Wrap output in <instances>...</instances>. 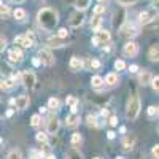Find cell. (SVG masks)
<instances>
[{
    "label": "cell",
    "mask_w": 159,
    "mask_h": 159,
    "mask_svg": "<svg viewBox=\"0 0 159 159\" xmlns=\"http://www.w3.org/2000/svg\"><path fill=\"white\" fill-rule=\"evenodd\" d=\"M107 137H108L110 140H113V139H115V132H113V130H108V132H107Z\"/></svg>",
    "instance_id": "cell-48"
},
{
    "label": "cell",
    "mask_w": 159,
    "mask_h": 159,
    "mask_svg": "<svg viewBox=\"0 0 159 159\" xmlns=\"http://www.w3.org/2000/svg\"><path fill=\"white\" fill-rule=\"evenodd\" d=\"M103 84H105V78H102L99 75H94V76L91 78V86L94 88V89H100Z\"/></svg>",
    "instance_id": "cell-22"
},
{
    "label": "cell",
    "mask_w": 159,
    "mask_h": 159,
    "mask_svg": "<svg viewBox=\"0 0 159 159\" xmlns=\"http://www.w3.org/2000/svg\"><path fill=\"white\" fill-rule=\"evenodd\" d=\"M38 57H40V61H42V64L46 65V67H51V65L54 64V56H52V52L48 48L40 49L38 51Z\"/></svg>",
    "instance_id": "cell-5"
},
{
    "label": "cell",
    "mask_w": 159,
    "mask_h": 159,
    "mask_svg": "<svg viewBox=\"0 0 159 159\" xmlns=\"http://www.w3.org/2000/svg\"><path fill=\"white\" fill-rule=\"evenodd\" d=\"M81 140H83V137H81L80 132H73V134H72V145H73V147L80 145V143H81Z\"/></svg>",
    "instance_id": "cell-34"
},
{
    "label": "cell",
    "mask_w": 159,
    "mask_h": 159,
    "mask_svg": "<svg viewBox=\"0 0 159 159\" xmlns=\"http://www.w3.org/2000/svg\"><path fill=\"white\" fill-rule=\"evenodd\" d=\"M15 45L22 46V48H32L35 43L32 42L27 35H18V37H15Z\"/></svg>",
    "instance_id": "cell-11"
},
{
    "label": "cell",
    "mask_w": 159,
    "mask_h": 159,
    "mask_svg": "<svg viewBox=\"0 0 159 159\" xmlns=\"http://www.w3.org/2000/svg\"><path fill=\"white\" fill-rule=\"evenodd\" d=\"M56 35H59V37H62V38H67V37H69V30L62 27V29H59V30H57V34H56Z\"/></svg>",
    "instance_id": "cell-41"
},
{
    "label": "cell",
    "mask_w": 159,
    "mask_h": 159,
    "mask_svg": "<svg viewBox=\"0 0 159 159\" xmlns=\"http://www.w3.org/2000/svg\"><path fill=\"white\" fill-rule=\"evenodd\" d=\"M102 13H105V7H103V3H99L97 7H94V15H96V16H100Z\"/></svg>",
    "instance_id": "cell-37"
},
{
    "label": "cell",
    "mask_w": 159,
    "mask_h": 159,
    "mask_svg": "<svg viewBox=\"0 0 159 159\" xmlns=\"http://www.w3.org/2000/svg\"><path fill=\"white\" fill-rule=\"evenodd\" d=\"M91 5V0H75V7L78 11H84Z\"/></svg>",
    "instance_id": "cell-24"
},
{
    "label": "cell",
    "mask_w": 159,
    "mask_h": 159,
    "mask_svg": "<svg viewBox=\"0 0 159 159\" xmlns=\"http://www.w3.org/2000/svg\"><path fill=\"white\" fill-rule=\"evenodd\" d=\"M115 69H116V70H124V69H126V62L121 61V59L115 61Z\"/></svg>",
    "instance_id": "cell-38"
},
{
    "label": "cell",
    "mask_w": 159,
    "mask_h": 159,
    "mask_svg": "<svg viewBox=\"0 0 159 159\" xmlns=\"http://www.w3.org/2000/svg\"><path fill=\"white\" fill-rule=\"evenodd\" d=\"M157 132H159V127H157Z\"/></svg>",
    "instance_id": "cell-56"
},
{
    "label": "cell",
    "mask_w": 159,
    "mask_h": 159,
    "mask_svg": "<svg viewBox=\"0 0 159 159\" xmlns=\"http://www.w3.org/2000/svg\"><path fill=\"white\" fill-rule=\"evenodd\" d=\"M86 123H88L89 127H97V126H99V123H97V116H96V115H88Z\"/></svg>",
    "instance_id": "cell-32"
},
{
    "label": "cell",
    "mask_w": 159,
    "mask_h": 159,
    "mask_svg": "<svg viewBox=\"0 0 159 159\" xmlns=\"http://www.w3.org/2000/svg\"><path fill=\"white\" fill-rule=\"evenodd\" d=\"M151 24H153V27H157V29H159V16L154 18V21H153Z\"/></svg>",
    "instance_id": "cell-47"
},
{
    "label": "cell",
    "mask_w": 159,
    "mask_h": 159,
    "mask_svg": "<svg viewBox=\"0 0 159 159\" xmlns=\"http://www.w3.org/2000/svg\"><path fill=\"white\" fill-rule=\"evenodd\" d=\"M32 64H34L35 67H37V65H40V64H42V61H40V57H34V59H32Z\"/></svg>",
    "instance_id": "cell-46"
},
{
    "label": "cell",
    "mask_w": 159,
    "mask_h": 159,
    "mask_svg": "<svg viewBox=\"0 0 159 159\" xmlns=\"http://www.w3.org/2000/svg\"><path fill=\"white\" fill-rule=\"evenodd\" d=\"M156 115H159V107H154V105H150L148 107V116H156Z\"/></svg>",
    "instance_id": "cell-36"
},
{
    "label": "cell",
    "mask_w": 159,
    "mask_h": 159,
    "mask_svg": "<svg viewBox=\"0 0 159 159\" xmlns=\"http://www.w3.org/2000/svg\"><path fill=\"white\" fill-rule=\"evenodd\" d=\"M46 43H48L49 48H61V46H65V43H67V38H62V37H59V35H54V37H49Z\"/></svg>",
    "instance_id": "cell-10"
},
{
    "label": "cell",
    "mask_w": 159,
    "mask_h": 159,
    "mask_svg": "<svg viewBox=\"0 0 159 159\" xmlns=\"http://www.w3.org/2000/svg\"><path fill=\"white\" fill-rule=\"evenodd\" d=\"M16 86V81L13 78H8V80H2V89L3 91H10L11 88Z\"/></svg>",
    "instance_id": "cell-26"
},
{
    "label": "cell",
    "mask_w": 159,
    "mask_h": 159,
    "mask_svg": "<svg viewBox=\"0 0 159 159\" xmlns=\"http://www.w3.org/2000/svg\"><path fill=\"white\" fill-rule=\"evenodd\" d=\"M83 22H84V15H83V11H75V13H72L70 15V25L72 27H75V29H78V27H81L83 25Z\"/></svg>",
    "instance_id": "cell-7"
},
{
    "label": "cell",
    "mask_w": 159,
    "mask_h": 159,
    "mask_svg": "<svg viewBox=\"0 0 159 159\" xmlns=\"http://www.w3.org/2000/svg\"><path fill=\"white\" fill-rule=\"evenodd\" d=\"M13 16H15V19H16V21L24 22L25 19H27V11H25L24 8H16L15 11H13Z\"/></svg>",
    "instance_id": "cell-19"
},
{
    "label": "cell",
    "mask_w": 159,
    "mask_h": 159,
    "mask_svg": "<svg viewBox=\"0 0 159 159\" xmlns=\"http://www.w3.org/2000/svg\"><path fill=\"white\" fill-rule=\"evenodd\" d=\"M135 29H134V25H126V27H121V35L123 37H130V35H135Z\"/></svg>",
    "instance_id": "cell-27"
},
{
    "label": "cell",
    "mask_w": 159,
    "mask_h": 159,
    "mask_svg": "<svg viewBox=\"0 0 159 159\" xmlns=\"http://www.w3.org/2000/svg\"><path fill=\"white\" fill-rule=\"evenodd\" d=\"M150 21H151V16L148 15V13L147 11H143V13H140V15H139V22L140 24H150Z\"/></svg>",
    "instance_id": "cell-30"
},
{
    "label": "cell",
    "mask_w": 159,
    "mask_h": 159,
    "mask_svg": "<svg viewBox=\"0 0 159 159\" xmlns=\"http://www.w3.org/2000/svg\"><path fill=\"white\" fill-rule=\"evenodd\" d=\"M123 52L127 57H135L139 54V45L135 42H127L123 48Z\"/></svg>",
    "instance_id": "cell-8"
},
{
    "label": "cell",
    "mask_w": 159,
    "mask_h": 159,
    "mask_svg": "<svg viewBox=\"0 0 159 159\" xmlns=\"http://www.w3.org/2000/svg\"><path fill=\"white\" fill-rule=\"evenodd\" d=\"M16 108H19V110H24V108H27L29 105H30V99H29V96H19V97H16Z\"/></svg>",
    "instance_id": "cell-16"
},
{
    "label": "cell",
    "mask_w": 159,
    "mask_h": 159,
    "mask_svg": "<svg viewBox=\"0 0 159 159\" xmlns=\"http://www.w3.org/2000/svg\"><path fill=\"white\" fill-rule=\"evenodd\" d=\"M105 84H108V86H116L119 84V76L116 73H107L105 75Z\"/></svg>",
    "instance_id": "cell-18"
},
{
    "label": "cell",
    "mask_w": 159,
    "mask_h": 159,
    "mask_svg": "<svg viewBox=\"0 0 159 159\" xmlns=\"http://www.w3.org/2000/svg\"><path fill=\"white\" fill-rule=\"evenodd\" d=\"M140 108H142L140 97L137 94L130 96L129 100H127V105H126V118L129 119V121H135V119L139 118V115H140Z\"/></svg>",
    "instance_id": "cell-2"
},
{
    "label": "cell",
    "mask_w": 159,
    "mask_h": 159,
    "mask_svg": "<svg viewBox=\"0 0 159 159\" xmlns=\"http://www.w3.org/2000/svg\"><path fill=\"white\" fill-rule=\"evenodd\" d=\"M37 142L42 143V145H48V132H37L35 135Z\"/></svg>",
    "instance_id": "cell-29"
},
{
    "label": "cell",
    "mask_w": 159,
    "mask_h": 159,
    "mask_svg": "<svg viewBox=\"0 0 159 159\" xmlns=\"http://www.w3.org/2000/svg\"><path fill=\"white\" fill-rule=\"evenodd\" d=\"M22 51L19 49V48H13V49H10V52H8V59H10V62L11 64H19L21 61H22Z\"/></svg>",
    "instance_id": "cell-13"
},
{
    "label": "cell",
    "mask_w": 159,
    "mask_h": 159,
    "mask_svg": "<svg viewBox=\"0 0 159 159\" xmlns=\"http://www.w3.org/2000/svg\"><path fill=\"white\" fill-rule=\"evenodd\" d=\"M148 57L151 62H159V45H153L148 49Z\"/></svg>",
    "instance_id": "cell-17"
},
{
    "label": "cell",
    "mask_w": 159,
    "mask_h": 159,
    "mask_svg": "<svg viewBox=\"0 0 159 159\" xmlns=\"http://www.w3.org/2000/svg\"><path fill=\"white\" fill-rule=\"evenodd\" d=\"M25 35H27V37H29V38L32 40V42L35 43V35H34V32H27V34H25Z\"/></svg>",
    "instance_id": "cell-49"
},
{
    "label": "cell",
    "mask_w": 159,
    "mask_h": 159,
    "mask_svg": "<svg viewBox=\"0 0 159 159\" xmlns=\"http://www.w3.org/2000/svg\"><path fill=\"white\" fill-rule=\"evenodd\" d=\"M129 72H130V73H137V72H139V65H135V64H132L130 67H129Z\"/></svg>",
    "instance_id": "cell-44"
},
{
    "label": "cell",
    "mask_w": 159,
    "mask_h": 159,
    "mask_svg": "<svg viewBox=\"0 0 159 159\" xmlns=\"http://www.w3.org/2000/svg\"><path fill=\"white\" fill-rule=\"evenodd\" d=\"M11 2H15V3H22V2H25V0H11Z\"/></svg>",
    "instance_id": "cell-52"
},
{
    "label": "cell",
    "mask_w": 159,
    "mask_h": 159,
    "mask_svg": "<svg viewBox=\"0 0 159 159\" xmlns=\"http://www.w3.org/2000/svg\"><path fill=\"white\" fill-rule=\"evenodd\" d=\"M124 19H126V11H124V8L116 10L115 16H113V25H115L116 29H121L123 24H124Z\"/></svg>",
    "instance_id": "cell-9"
},
{
    "label": "cell",
    "mask_w": 159,
    "mask_h": 159,
    "mask_svg": "<svg viewBox=\"0 0 159 159\" xmlns=\"http://www.w3.org/2000/svg\"><path fill=\"white\" fill-rule=\"evenodd\" d=\"M92 159H102V157H92Z\"/></svg>",
    "instance_id": "cell-55"
},
{
    "label": "cell",
    "mask_w": 159,
    "mask_h": 159,
    "mask_svg": "<svg viewBox=\"0 0 159 159\" xmlns=\"http://www.w3.org/2000/svg\"><path fill=\"white\" fill-rule=\"evenodd\" d=\"M111 42V35L108 30H97L96 35L92 37V45L102 46V45H108Z\"/></svg>",
    "instance_id": "cell-3"
},
{
    "label": "cell",
    "mask_w": 159,
    "mask_h": 159,
    "mask_svg": "<svg viewBox=\"0 0 159 159\" xmlns=\"http://www.w3.org/2000/svg\"><path fill=\"white\" fill-rule=\"evenodd\" d=\"M151 86H153V89H154V91H159V75L153 78V83H151Z\"/></svg>",
    "instance_id": "cell-42"
},
{
    "label": "cell",
    "mask_w": 159,
    "mask_h": 159,
    "mask_svg": "<svg viewBox=\"0 0 159 159\" xmlns=\"http://www.w3.org/2000/svg\"><path fill=\"white\" fill-rule=\"evenodd\" d=\"M45 124H46V132H48V134H57V130L61 127V121L57 119V116H54V115L48 116Z\"/></svg>",
    "instance_id": "cell-4"
},
{
    "label": "cell",
    "mask_w": 159,
    "mask_h": 159,
    "mask_svg": "<svg viewBox=\"0 0 159 159\" xmlns=\"http://www.w3.org/2000/svg\"><path fill=\"white\" fill-rule=\"evenodd\" d=\"M40 124H42V116H40V113L32 115V118H30V126H32V127H38Z\"/></svg>",
    "instance_id": "cell-31"
},
{
    "label": "cell",
    "mask_w": 159,
    "mask_h": 159,
    "mask_svg": "<svg viewBox=\"0 0 159 159\" xmlns=\"http://www.w3.org/2000/svg\"><path fill=\"white\" fill-rule=\"evenodd\" d=\"M7 48V38L5 37H2V38H0V51H2L3 52V49Z\"/></svg>",
    "instance_id": "cell-43"
},
{
    "label": "cell",
    "mask_w": 159,
    "mask_h": 159,
    "mask_svg": "<svg viewBox=\"0 0 159 159\" xmlns=\"http://www.w3.org/2000/svg\"><path fill=\"white\" fill-rule=\"evenodd\" d=\"M151 156L154 159H159V145H154V147L151 148Z\"/></svg>",
    "instance_id": "cell-40"
},
{
    "label": "cell",
    "mask_w": 159,
    "mask_h": 159,
    "mask_svg": "<svg viewBox=\"0 0 159 159\" xmlns=\"http://www.w3.org/2000/svg\"><path fill=\"white\" fill-rule=\"evenodd\" d=\"M65 159H83V154L80 153L76 148H72L69 153H67V156H65Z\"/></svg>",
    "instance_id": "cell-28"
},
{
    "label": "cell",
    "mask_w": 159,
    "mask_h": 159,
    "mask_svg": "<svg viewBox=\"0 0 159 159\" xmlns=\"http://www.w3.org/2000/svg\"><path fill=\"white\" fill-rule=\"evenodd\" d=\"M116 2H118L119 5H123V7H126V5H134V3H137L139 0H116Z\"/></svg>",
    "instance_id": "cell-39"
},
{
    "label": "cell",
    "mask_w": 159,
    "mask_h": 159,
    "mask_svg": "<svg viewBox=\"0 0 159 159\" xmlns=\"http://www.w3.org/2000/svg\"><path fill=\"white\" fill-rule=\"evenodd\" d=\"M27 89H32L34 86H35V83H37V76H35V73L34 72H30V70H24L22 72V81H21Z\"/></svg>",
    "instance_id": "cell-6"
},
{
    "label": "cell",
    "mask_w": 159,
    "mask_h": 159,
    "mask_svg": "<svg viewBox=\"0 0 159 159\" xmlns=\"http://www.w3.org/2000/svg\"><path fill=\"white\" fill-rule=\"evenodd\" d=\"M97 2H99V3H105V2H107V0H97Z\"/></svg>",
    "instance_id": "cell-53"
},
{
    "label": "cell",
    "mask_w": 159,
    "mask_h": 159,
    "mask_svg": "<svg viewBox=\"0 0 159 159\" xmlns=\"http://www.w3.org/2000/svg\"><path fill=\"white\" fill-rule=\"evenodd\" d=\"M0 15H2L3 19H7V18L10 16V8H8L3 2H2V5H0Z\"/></svg>",
    "instance_id": "cell-35"
},
{
    "label": "cell",
    "mask_w": 159,
    "mask_h": 159,
    "mask_svg": "<svg viewBox=\"0 0 159 159\" xmlns=\"http://www.w3.org/2000/svg\"><path fill=\"white\" fill-rule=\"evenodd\" d=\"M135 147V137H126L123 140V150L124 151H132Z\"/></svg>",
    "instance_id": "cell-20"
},
{
    "label": "cell",
    "mask_w": 159,
    "mask_h": 159,
    "mask_svg": "<svg viewBox=\"0 0 159 159\" xmlns=\"http://www.w3.org/2000/svg\"><path fill=\"white\" fill-rule=\"evenodd\" d=\"M37 21L42 25V29L52 30L56 27L57 21H59V15H57V11L52 10V8H42L37 15Z\"/></svg>",
    "instance_id": "cell-1"
},
{
    "label": "cell",
    "mask_w": 159,
    "mask_h": 159,
    "mask_svg": "<svg viewBox=\"0 0 159 159\" xmlns=\"http://www.w3.org/2000/svg\"><path fill=\"white\" fill-rule=\"evenodd\" d=\"M116 159H124V157H121V156H119V157H116Z\"/></svg>",
    "instance_id": "cell-54"
},
{
    "label": "cell",
    "mask_w": 159,
    "mask_h": 159,
    "mask_svg": "<svg viewBox=\"0 0 159 159\" xmlns=\"http://www.w3.org/2000/svg\"><path fill=\"white\" fill-rule=\"evenodd\" d=\"M65 103L69 105V108L72 110V113H76L78 110V99L75 96H67V99H65Z\"/></svg>",
    "instance_id": "cell-21"
},
{
    "label": "cell",
    "mask_w": 159,
    "mask_h": 159,
    "mask_svg": "<svg viewBox=\"0 0 159 159\" xmlns=\"http://www.w3.org/2000/svg\"><path fill=\"white\" fill-rule=\"evenodd\" d=\"M80 121H81V118H80L78 113H70L67 118H65V124H67V127H76L80 124Z\"/></svg>",
    "instance_id": "cell-14"
},
{
    "label": "cell",
    "mask_w": 159,
    "mask_h": 159,
    "mask_svg": "<svg viewBox=\"0 0 159 159\" xmlns=\"http://www.w3.org/2000/svg\"><path fill=\"white\" fill-rule=\"evenodd\" d=\"M46 107L49 110H52V111H57L61 108V100L57 97H51V99H48V105H46Z\"/></svg>",
    "instance_id": "cell-23"
},
{
    "label": "cell",
    "mask_w": 159,
    "mask_h": 159,
    "mask_svg": "<svg viewBox=\"0 0 159 159\" xmlns=\"http://www.w3.org/2000/svg\"><path fill=\"white\" fill-rule=\"evenodd\" d=\"M69 65H70V70H72V72H78V70H81V69L84 67V62L80 59L78 56H73V57L70 59Z\"/></svg>",
    "instance_id": "cell-15"
},
{
    "label": "cell",
    "mask_w": 159,
    "mask_h": 159,
    "mask_svg": "<svg viewBox=\"0 0 159 159\" xmlns=\"http://www.w3.org/2000/svg\"><path fill=\"white\" fill-rule=\"evenodd\" d=\"M7 159H22V153L19 151V150H11L10 153H8V156H7Z\"/></svg>",
    "instance_id": "cell-33"
},
{
    "label": "cell",
    "mask_w": 159,
    "mask_h": 159,
    "mask_svg": "<svg viewBox=\"0 0 159 159\" xmlns=\"http://www.w3.org/2000/svg\"><path fill=\"white\" fill-rule=\"evenodd\" d=\"M100 24H102V18L94 15V18L91 19V29H92V30H96V32L100 30Z\"/></svg>",
    "instance_id": "cell-25"
},
{
    "label": "cell",
    "mask_w": 159,
    "mask_h": 159,
    "mask_svg": "<svg viewBox=\"0 0 159 159\" xmlns=\"http://www.w3.org/2000/svg\"><path fill=\"white\" fill-rule=\"evenodd\" d=\"M153 7L154 8H159V0H153Z\"/></svg>",
    "instance_id": "cell-51"
},
{
    "label": "cell",
    "mask_w": 159,
    "mask_h": 159,
    "mask_svg": "<svg viewBox=\"0 0 159 159\" xmlns=\"http://www.w3.org/2000/svg\"><path fill=\"white\" fill-rule=\"evenodd\" d=\"M153 75H151V72L150 70H142L140 73H139V83L142 84V86H148V84H151L153 83Z\"/></svg>",
    "instance_id": "cell-12"
},
{
    "label": "cell",
    "mask_w": 159,
    "mask_h": 159,
    "mask_svg": "<svg viewBox=\"0 0 159 159\" xmlns=\"http://www.w3.org/2000/svg\"><path fill=\"white\" fill-rule=\"evenodd\" d=\"M110 126H118V118H116L115 115L110 118Z\"/></svg>",
    "instance_id": "cell-45"
},
{
    "label": "cell",
    "mask_w": 159,
    "mask_h": 159,
    "mask_svg": "<svg viewBox=\"0 0 159 159\" xmlns=\"http://www.w3.org/2000/svg\"><path fill=\"white\" fill-rule=\"evenodd\" d=\"M46 110H48V107H40V115H43V113H46Z\"/></svg>",
    "instance_id": "cell-50"
}]
</instances>
